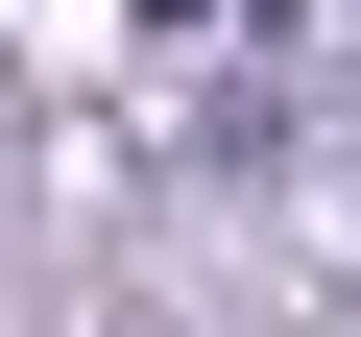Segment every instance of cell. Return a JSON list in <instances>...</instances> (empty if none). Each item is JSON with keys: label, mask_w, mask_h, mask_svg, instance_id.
Segmentation results:
<instances>
[{"label": "cell", "mask_w": 361, "mask_h": 337, "mask_svg": "<svg viewBox=\"0 0 361 337\" xmlns=\"http://www.w3.org/2000/svg\"><path fill=\"white\" fill-rule=\"evenodd\" d=\"M145 25H193V0H145Z\"/></svg>", "instance_id": "cell-1"}]
</instances>
